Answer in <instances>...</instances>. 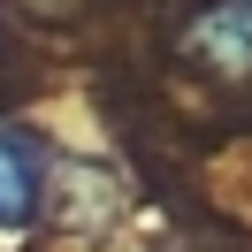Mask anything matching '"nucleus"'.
<instances>
[{
  "label": "nucleus",
  "instance_id": "1",
  "mask_svg": "<svg viewBox=\"0 0 252 252\" xmlns=\"http://www.w3.org/2000/svg\"><path fill=\"white\" fill-rule=\"evenodd\" d=\"M184 54L206 77H221V84L252 77V0H206L199 16L184 23Z\"/></svg>",
  "mask_w": 252,
  "mask_h": 252
},
{
  "label": "nucleus",
  "instance_id": "2",
  "mask_svg": "<svg viewBox=\"0 0 252 252\" xmlns=\"http://www.w3.org/2000/svg\"><path fill=\"white\" fill-rule=\"evenodd\" d=\"M46 206V145L31 130L0 123V237H23Z\"/></svg>",
  "mask_w": 252,
  "mask_h": 252
},
{
  "label": "nucleus",
  "instance_id": "3",
  "mask_svg": "<svg viewBox=\"0 0 252 252\" xmlns=\"http://www.w3.org/2000/svg\"><path fill=\"white\" fill-rule=\"evenodd\" d=\"M23 8H38V16H69L77 0H23Z\"/></svg>",
  "mask_w": 252,
  "mask_h": 252
}]
</instances>
